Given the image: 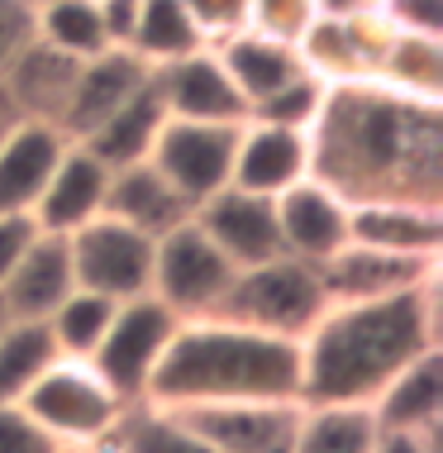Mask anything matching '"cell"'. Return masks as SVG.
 Returning a JSON list of instances; mask_svg holds the SVG:
<instances>
[{
	"label": "cell",
	"mask_w": 443,
	"mask_h": 453,
	"mask_svg": "<svg viewBox=\"0 0 443 453\" xmlns=\"http://www.w3.org/2000/svg\"><path fill=\"white\" fill-rule=\"evenodd\" d=\"M210 48L219 53V63H225L229 81L239 87V96H243V105H248V110L257 101H267L272 91H281L291 77H301V72H305L295 43L267 39V34H257V29H239V34H229V39H219Z\"/></svg>",
	"instance_id": "25"
},
{
	"label": "cell",
	"mask_w": 443,
	"mask_h": 453,
	"mask_svg": "<svg viewBox=\"0 0 443 453\" xmlns=\"http://www.w3.org/2000/svg\"><path fill=\"white\" fill-rule=\"evenodd\" d=\"M34 43V0H0V72Z\"/></svg>",
	"instance_id": "39"
},
{
	"label": "cell",
	"mask_w": 443,
	"mask_h": 453,
	"mask_svg": "<svg viewBox=\"0 0 443 453\" xmlns=\"http://www.w3.org/2000/svg\"><path fill=\"white\" fill-rule=\"evenodd\" d=\"M277 201V229H281V253L301 263L325 267L334 253L348 243V201L319 177H301L286 187Z\"/></svg>",
	"instance_id": "14"
},
{
	"label": "cell",
	"mask_w": 443,
	"mask_h": 453,
	"mask_svg": "<svg viewBox=\"0 0 443 453\" xmlns=\"http://www.w3.org/2000/svg\"><path fill=\"white\" fill-rule=\"evenodd\" d=\"M34 39L77 63L110 48L91 0H34Z\"/></svg>",
	"instance_id": "31"
},
{
	"label": "cell",
	"mask_w": 443,
	"mask_h": 453,
	"mask_svg": "<svg viewBox=\"0 0 443 453\" xmlns=\"http://www.w3.org/2000/svg\"><path fill=\"white\" fill-rule=\"evenodd\" d=\"M381 19L401 34H434V39H443V0H381Z\"/></svg>",
	"instance_id": "38"
},
{
	"label": "cell",
	"mask_w": 443,
	"mask_h": 453,
	"mask_svg": "<svg viewBox=\"0 0 443 453\" xmlns=\"http://www.w3.org/2000/svg\"><path fill=\"white\" fill-rule=\"evenodd\" d=\"M0 453H72L24 406H0Z\"/></svg>",
	"instance_id": "36"
},
{
	"label": "cell",
	"mask_w": 443,
	"mask_h": 453,
	"mask_svg": "<svg viewBox=\"0 0 443 453\" xmlns=\"http://www.w3.org/2000/svg\"><path fill=\"white\" fill-rule=\"evenodd\" d=\"M372 453H439V430L420 434V430H377Z\"/></svg>",
	"instance_id": "42"
},
{
	"label": "cell",
	"mask_w": 443,
	"mask_h": 453,
	"mask_svg": "<svg viewBox=\"0 0 443 453\" xmlns=\"http://www.w3.org/2000/svg\"><path fill=\"white\" fill-rule=\"evenodd\" d=\"M191 219L205 229V239L233 267H253L281 253V229H277V201L272 196H253L239 187H225L215 196H205L191 211Z\"/></svg>",
	"instance_id": "13"
},
{
	"label": "cell",
	"mask_w": 443,
	"mask_h": 453,
	"mask_svg": "<svg viewBox=\"0 0 443 453\" xmlns=\"http://www.w3.org/2000/svg\"><path fill=\"white\" fill-rule=\"evenodd\" d=\"M0 325H5V315H0Z\"/></svg>",
	"instance_id": "45"
},
{
	"label": "cell",
	"mask_w": 443,
	"mask_h": 453,
	"mask_svg": "<svg viewBox=\"0 0 443 453\" xmlns=\"http://www.w3.org/2000/svg\"><path fill=\"white\" fill-rule=\"evenodd\" d=\"M34 420L67 449H95L110 444L119 420L129 415V401L105 382L86 358H53L43 377L24 391L19 401Z\"/></svg>",
	"instance_id": "5"
},
{
	"label": "cell",
	"mask_w": 443,
	"mask_h": 453,
	"mask_svg": "<svg viewBox=\"0 0 443 453\" xmlns=\"http://www.w3.org/2000/svg\"><path fill=\"white\" fill-rule=\"evenodd\" d=\"M233 134H239V125H215V119H167L163 134H157V143H153V153H148V163L187 196L191 211H195L205 196L229 187Z\"/></svg>",
	"instance_id": "9"
},
{
	"label": "cell",
	"mask_w": 443,
	"mask_h": 453,
	"mask_svg": "<svg viewBox=\"0 0 443 453\" xmlns=\"http://www.w3.org/2000/svg\"><path fill=\"white\" fill-rule=\"evenodd\" d=\"M105 191H110V167L86 143H67L29 215L43 234H72V229L91 225L95 215H105Z\"/></svg>",
	"instance_id": "18"
},
{
	"label": "cell",
	"mask_w": 443,
	"mask_h": 453,
	"mask_svg": "<svg viewBox=\"0 0 443 453\" xmlns=\"http://www.w3.org/2000/svg\"><path fill=\"white\" fill-rule=\"evenodd\" d=\"M115 305L119 301L95 296V291H86V287H72L63 296V305L43 320L57 353H63V358H91L95 344H101V334H105V325H110V315H115Z\"/></svg>",
	"instance_id": "33"
},
{
	"label": "cell",
	"mask_w": 443,
	"mask_h": 453,
	"mask_svg": "<svg viewBox=\"0 0 443 453\" xmlns=\"http://www.w3.org/2000/svg\"><path fill=\"white\" fill-rule=\"evenodd\" d=\"M319 19H372L381 15V0H315Z\"/></svg>",
	"instance_id": "43"
},
{
	"label": "cell",
	"mask_w": 443,
	"mask_h": 453,
	"mask_svg": "<svg viewBox=\"0 0 443 453\" xmlns=\"http://www.w3.org/2000/svg\"><path fill=\"white\" fill-rule=\"evenodd\" d=\"M177 325L181 320L157 296L119 301L115 315H110V325H105V334H101V344H95V353L86 363H91L129 406H143L148 387H153V372H157V363H163Z\"/></svg>",
	"instance_id": "7"
},
{
	"label": "cell",
	"mask_w": 443,
	"mask_h": 453,
	"mask_svg": "<svg viewBox=\"0 0 443 453\" xmlns=\"http://www.w3.org/2000/svg\"><path fill=\"white\" fill-rule=\"evenodd\" d=\"M377 81L396 87L405 96H424V101H443V39L434 34H386L377 63Z\"/></svg>",
	"instance_id": "27"
},
{
	"label": "cell",
	"mask_w": 443,
	"mask_h": 453,
	"mask_svg": "<svg viewBox=\"0 0 443 453\" xmlns=\"http://www.w3.org/2000/svg\"><path fill=\"white\" fill-rule=\"evenodd\" d=\"M63 358L43 320H5L0 325V406H19L24 391L43 377V367Z\"/></svg>",
	"instance_id": "29"
},
{
	"label": "cell",
	"mask_w": 443,
	"mask_h": 453,
	"mask_svg": "<svg viewBox=\"0 0 443 453\" xmlns=\"http://www.w3.org/2000/svg\"><path fill=\"white\" fill-rule=\"evenodd\" d=\"M110 449L115 453H219L163 406H129L119 430L110 434Z\"/></svg>",
	"instance_id": "32"
},
{
	"label": "cell",
	"mask_w": 443,
	"mask_h": 453,
	"mask_svg": "<svg viewBox=\"0 0 443 453\" xmlns=\"http://www.w3.org/2000/svg\"><path fill=\"white\" fill-rule=\"evenodd\" d=\"M319 273H325L329 301H381V296L415 291L424 281H439L443 258H405V253H386L348 239Z\"/></svg>",
	"instance_id": "15"
},
{
	"label": "cell",
	"mask_w": 443,
	"mask_h": 453,
	"mask_svg": "<svg viewBox=\"0 0 443 453\" xmlns=\"http://www.w3.org/2000/svg\"><path fill=\"white\" fill-rule=\"evenodd\" d=\"M348 239L405 258H443V205L405 196L348 201Z\"/></svg>",
	"instance_id": "17"
},
{
	"label": "cell",
	"mask_w": 443,
	"mask_h": 453,
	"mask_svg": "<svg viewBox=\"0 0 443 453\" xmlns=\"http://www.w3.org/2000/svg\"><path fill=\"white\" fill-rule=\"evenodd\" d=\"M191 10L195 29L205 34V43H219L229 34L248 29V0H181Z\"/></svg>",
	"instance_id": "37"
},
{
	"label": "cell",
	"mask_w": 443,
	"mask_h": 453,
	"mask_svg": "<svg viewBox=\"0 0 443 453\" xmlns=\"http://www.w3.org/2000/svg\"><path fill=\"white\" fill-rule=\"evenodd\" d=\"M205 401H301V344L219 315L181 320L143 406L177 411Z\"/></svg>",
	"instance_id": "3"
},
{
	"label": "cell",
	"mask_w": 443,
	"mask_h": 453,
	"mask_svg": "<svg viewBox=\"0 0 443 453\" xmlns=\"http://www.w3.org/2000/svg\"><path fill=\"white\" fill-rule=\"evenodd\" d=\"M34 234H39L34 215H0V281L10 277V267L19 263V253L34 243Z\"/></svg>",
	"instance_id": "41"
},
{
	"label": "cell",
	"mask_w": 443,
	"mask_h": 453,
	"mask_svg": "<svg viewBox=\"0 0 443 453\" xmlns=\"http://www.w3.org/2000/svg\"><path fill=\"white\" fill-rule=\"evenodd\" d=\"M67 143V134L57 125H43V119H15L0 134V215L34 211Z\"/></svg>",
	"instance_id": "21"
},
{
	"label": "cell",
	"mask_w": 443,
	"mask_h": 453,
	"mask_svg": "<svg viewBox=\"0 0 443 453\" xmlns=\"http://www.w3.org/2000/svg\"><path fill=\"white\" fill-rule=\"evenodd\" d=\"M391 24L372 15V19H319L301 34L295 53H301V67L319 77L325 87H339V81H367L377 77L381 48H386Z\"/></svg>",
	"instance_id": "16"
},
{
	"label": "cell",
	"mask_w": 443,
	"mask_h": 453,
	"mask_svg": "<svg viewBox=\"0 0 443 453\" xmlns=\"http://www.w3.org/2000/svg\"><path fill=\"white\" fill-rule=\"evenodd\" d=\"M139 5L143 0H95V15H101V29H105L110 48H129L134 24H139Z\"/></svg>",
	"instance_id": "40"
},
{
	"label": "cell",
	"mask_w": 443,
	"mask_h": 453,
	"mask_svg": "<svg viewBox=\"0 0 443 453\" xmlns=\"http://www.w3.org/2000/svg\"><path fill=\"white\" fill-rule=\"evenodd\" d=\"M67 249H72L77 287L95 291V296H110V301L148 296V281H153V239L139 234L125 219L95 215L91 225L72 229Z\"/></svg>",
	"instance_id": "8"
},
{
	"label": "cell",
	"mask_w": 443,
	"mask_h": 453,
	"mask_svg": "<svg viewBox=\"0 0 443 453\" xmlns=\"http://www.w3.org/2000/svg\"><path fill=\"white\" fill-rule=\"evenodd\" d=\"M301 177H310V129L272 125V119H239L233 134L229 187L253 196H281Z\"/></svg>",
	"instance_id": "11"
},
{
	"label": "cell",
	"mask_w": 443,
	"mask_h": 453,
	"mask_svg": "<svg viewBox=\"0 0 443 453\" xmlns=\"http://www.w3.org/2000/svg\"><path fill=\"white\" fill-rule=\"evenodd\" d=\"M301 411V401H205L177 406L172 415L219 453H286Z\"/></svg>",
	"instance_id": "10"
},
{
	"label": "cell",
	"mask_w": 443,
	"mask_h": 453,
	"mask_svg": "<svg viewBox=\"0 0 443 453\" xmlns=\"http://www.w3.org/2000/svg\"><path fill=\"white\" fill-rule=\"evenodd\" d=\"M319 101H325V81L301 72L291 77L281 91H272L267 101H257L248 115L253 119H272V125H295V129H310L315 115H319Z\"/></svg>",
	"instance_id": "34"
},
{
	"label": "cell",
	"mask_w": 443,
	"mask_h": 453,
	"mask_svg": "<svg viewBox=\"0 0 443 453\" xmlns=\"http://www.w3.org/2000/svg\"><path fill=\"white\" fill-rule=\"evenodd\" d=\"M195 48H205V34L195 29L191 10L181 0H143L139 5V24H134L129 53L143 67H163L172 58H187Z\"/></svg>",
	"instance_id": "28"
},
{
	"label": "cell",
	"mask_w": 443,
	"mask_h": 453,
	"mask_svg": "<svg viewBox=\"0 0 443 453\" xmlns=\"http://www.w3.org/2000/svg\"><path fill=\"white\" fill-rule=\"evenodd\" d=\"M377 425L363 406H305L286 453H372Z\"/></svg>",
	"instance_id": "30"
},
{
	"label": "cell",
	"mask_w": 443,
	"mask_h": 453,
	"mask_svg": "<svg viewBox=\"0 0 443 453\" xmlns=\"http://www.w3.org/2000/svg\"><path fill=\"white\" fill-rule=\"evenodd\" d=\"M72 453H115L110 444H95V449H72Z\"/></svg>",
	"instance_id": "44"
},
{
	"label": "cell",
	"mask_w": 443,
	"mask_h": 453,
	"mask_svg": "<svg viewBox=\"0 0 443 453\" xmlns=\"http://www.w3.org/2000/svg\"><path fill=\"white\" fill-rule=\"evenodd\" d=\"M439 344V281L381 301H329L301 339V406L367 411L405 363Z\"/></svg>",
	"instance_id": "2"
},
{
	"label": "cell",
	"mask_w": 443,
	"mask_h": 453,
	"mask_svg": "<svg viewBox=\"0 0 443 453\" xmlns=\"http://www.w3.org/2000/svg\"><path fill=\"white\" fill-rule=\"evenodd\" d=\"M105 215L125 219V225L139 229V234L157 239V234H167V229L187 225L191 201L143 157V163H129V167H115V173H110Z\"/></svg>",
	"instance_id": "24"
},
{
	"label": "cell",
	"mask_w": 443,
	"mask_h": 453,
	"mask_svg": "<svg viewBox=\"0 0 443 453\" xmlns=\"http://www.w3.org/2000/svg\"><path fill=\"white\" fill-rule=\"evenodd\" d=\"M315 24V0H248V29L281 43H301Z\"/></svg>",
	"instance_id": "35"
},
{
	"label": "cell",
	"mask_w": 443,
	"mask_h": 453,
	"mask_svg": "<svg viewBox=\"0 0 443 453\" xmlns=\"http://www.w3.org/2000/svg\"><path fill=\"white\" fill-rule=\"evenodd\" d=\"M77 287L72 273L67 234H34V243L19 253L10 277L0 281V315L5 320H48L63 305V296Z\"/></svg>",
	"instance_id": "19"
},
{
	"label": "cell",
	"mask_w": 443,
	"mask_h": 453,
	"mask_svg": "<svg viewBox=\"0 0 443 453\" xmlns=\"http://www.w3.org/2000/svg\"><path fill=\"white\" fill-rule=\"evenodd\" d=\"M72 77H77V58H63L57 48L34 39L15 63L0 72V101L15 110V119L57 125L72 96Z\"/></svg>",
	"instance_id": "22"
},
{
	"label": "cell",
	"mask_w": 443,
	"mask_h": 453,
	"mask_svg": "<svg viewBox=\"0 0 443 453\" xmlns=\"http://www.w3.org/2000/svg\"><path fill=\"white\" fill-rule=\"evenodd\" d=\"M325 311H329L325 273L315 263L277 253L267 263L239 267L215 315L233 325H248L257 334H277V339H295L301 344Z\"/></svg>",
	"instance_id": "4"
},
{
	"label": "cell",
	"mask_w": 443,
	"mask_h": 453,
	"mask_svg": "<svg viewBox=\"0 0 443 453\" xmlns=\"http://www.w3.org/2000/svg\"><path fill=\"white\" fill-rule=\"evenodd\" d=\"M143 81H148V67L129 53V48H105V53H95V58H81L57 129H63L72 143L86 139V134L95 125H105Z\"/></svg>",
	"instance_id": "20"
},
{
	"label": "cell",
	"mask_w": 443,
	"mask_h": 453,
	"mask_svg": "<svg viewBox=\"0 0 443 453\" xmlns=\"http://www.w3.org/2000/svg\"><path fill=\"white\" fill-rule=\"evenodd\" d=\"M91 5H95V0H91Z\"/></svg>",
	"instance_id": "46"
},
{
	"label": "cell",
	"mask_w": 443,
	"mask_h": 453,
	"mask_svg": "<svg viewBox=\"0 0 443 453\" xmlns=\"http://www.w3.org/2000/svg\"><path fill=\"white\" fill-rule=\"evenodd\" d=\"M148 72H153V91L163 101L167 119H215V125L248 119V105H243L239 87L229 81V72L210 43Z\"/></svg>",
	"instance_id": "12"
},
{
	"label": "cell",
	"mask_w": 443,
	"mask_h": 453,
	"mask_svg": "<svg viewBox=\"0 0 443 453\" xmlns=\"http://www.w3.org/2000/svg\"><path fill=\"white\" fill-rule=\"evenodd\" d=\"M233 273L239 267L205 239V229L195 219H187V225L153 239V281H148V296H157L177 320H205V315L219 311Z\"/></svg>",
	"instance_id": "6"
},
{
	"label": "cell",
	"mask_w": 443,
	"mask_h": 453,
	"mask_svg": "<svg viewBox=\"0 0 443 453\" xmlns=\"http://www.w3.org/2000/svg\"><path fill=\"white\" fill-rule=\"evenodd\" d=\"M377 430H420L434 434L443 425V344L405 363L367 406Z\"/></svg>",
	"instance_id": "23"
},
{
	"label": "cell",
	"mask_w": 443,
	"mask_h": 453,
	"mask_svg": "<svg viewBox=\"0 0 443 453\" xmlns=\"http://www.w3.org/2000/svg\"><path fill=\"white\" fill-rule=\"evenodd\" d=\"M163 125H167V110H163V101H157V91H153V72H148L143 87L134 91L129 101L105 119V125H95V129L86 134V139H77V143H86V149H91V153L110 167V173H115V167L143 163V157L153 153V143H157V134H163Z\"/></svg>",
	"instance_id": "26"
},
{
	"label": "cell",
	"mask_w": 443,
	"mask_h": 453,
	"mask_svg": "<svg viewBox=\"0 0 443 453\" xmlns=\"http://www.w3.org/2000/svg\"><path fill=\"white\" fill-rule=\"evenodd\" d=\"M310 177L343 201L405 196L443 205V101L405 96L377 77L325 87L310 125Z\"/></svg>",
	"instance_id": "1"
}]
</instances>
